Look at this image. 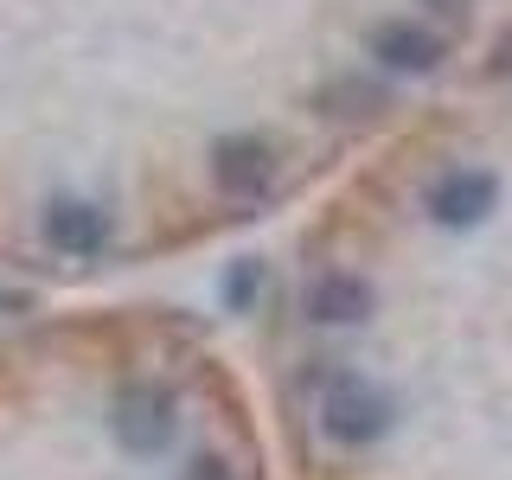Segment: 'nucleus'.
<instances>
[{
  "label": "nucleus",
  "instance_id": "obj_1",
  "mask_svg": "<svg viewBox=\"0 0 512 480\" xmlns=\"http://www.w3.org/2000/svg\"><path fill=\"white\" fill-rule=\"evenodd\" d=\"M320 436L340 442V448H372L391 436L397 423V404L384 384H372L365 372H333L327 384H320Z\"/></svg>",
  "mask_w": 512,
  "mask_h": 480
},
{
  "label": "nucleus",
  "instance_id": "obj_2",
  "mask_svg": "<svg viewBox=\"0 0 512 480\" xmlns=\"http://www.w3.org/2000/svg\"><path fill=\"white\" fill-rule=\"evenodd\" d=\"M276 180H282V148L269 135L244 128V135H218L212 141V186L224 192V199L263 205L269 192H276Z\"/></svg>",
  "mask_w": 512,
  "mask_h": 480
},
{
  "label": "nucleus",
  "instance_id": "obj_3",
  "mask_svg": "<svg viewBox=\"0 0 512 480\" xmlns=\"http://www.w3.org/2000/svg\"><path fill=\"white\" fill-rule=\"evenodd\" d=\"M109 429H116V442L128 455H160V448L173 442V429H180V404H173L167 384L128 378L122 391L109 397Z\"/></svg>",
  "mask_w": 512,
  "mask_h": 480
},
{
  "label": "nucleus",
  "instance_id": "obj_4",
  "mask_svg": "<svg viewBox=\"0 0 512 480\" xmlns=\"http://www.w3.org/2000/svg\"><path fill=\"white\" fill-rule=\"evenodd\" d=\"M365 58L391 77H429L436 64L448 58V39L423 20H378L365 32Z\"/></svg>",
  "mask_w": 512,
  "mask_h": 480
},
{
  "label": "nucleus",
  "instance_id": "obj_5",
  "mask_svg": "<svg viewBox=\"0 0 512 480\" xmlns=\"http://www.w3.org/2000/svg\"><path fill=\"white\" fill-rule=\"evenodd\" d=\"M493 205H500V180H493L487 167H448L442 180H429V192H423V212L436 224H448V231H474Z\"/></svg>",
  "mask_w": 512,
  "mask_h": 480
},
{
  "label": "nucleus",
  "instance_id": "obj_6",
  "mask_svg": "<svg viewBox=\"0 0 512 480\" xmlns=\"http://www.w3.org/2000/svg\"><path fill=\"white\" fill-rule=\"evenodd\" d=\"M301 308H308L314 327H365V320L378 314V288H372V276L333 263V269H320V276L308 282Z\"/></svg>",
  "mask_w": 512,
  "mask_h": 480
},
{
  "label": "nucleus",
  "instance_id": "obj_7",
  "mask_svg": "<svg viewBox=\"0 0 512 480\" xmlns=\"http://www.w3.org/2000/svg\"><path fill=\"white\" fill-rule=\"evenodd\" d=\"M39 231H45V244L58 256H71V263H90V256L109 250V212L90 205V199H52L39 212Z\"/></svg>",
  "mask_w": 512,
  "mask_h": 480
},
{
  "label": "nucleus",
  "instance_id": "obj_8",
  "mask_svg": "<svg viewBox=\"0 0 512 480\" xmlns=\"http://www.w3.org/2000/svg\"><path fill=\"white\" fill-rule=\"evenodd\" d=\"M320 103H359V116H372V109H384V96H378V90H365V84H352V77H346V84H333L327 96H320Z\"/></svg>",
  "mask_w": 512,
  "mask_h": 480
},
{
  "label": "nucleus",
  "instance_id": "obj_9",
  "mask_svg": "<svg viewBox=\"0 0 512 480\" xmlns=\"http://www.w3.org/2000/svg\"><path fill=\"white\" fill-rule=\"evenodd\" d=\"M250 295H256V269H237V276L224 282V301H237V308H244Z\"/></svg>",
  "mask_w": 512,
  "mask_h": 480
},
{
  "label": "nucleus",
  "instance_id": "obj_10",
  "mask_svg": "<svg viewBox=\"0 0 512 480\" xmlns=\"http://www.w3.org/2000/svg\"><path fill=\"white\" fill-rule=\"evenodd\" d=\"M186 480H231V468H224L218 455H199V461L186 468Z\"/></svg>",
  "mask_w": 512,
  "mask_h": 480
},
{
  "label": "nucleus",
  "instance_id": "obj_11",
  "mask_svg": "<svg viewBox=\"0 0 512 480\" xmlns=\"http://www.w3.org/2000/svg\"><path fill=\"white\" fill-rule=\"evenodd\" d=\"M423 7H442V13H468L474 0H423Z\"/></svg>",
  "mask_w": 512,
  "mask_h": 480
}]
</instances>
